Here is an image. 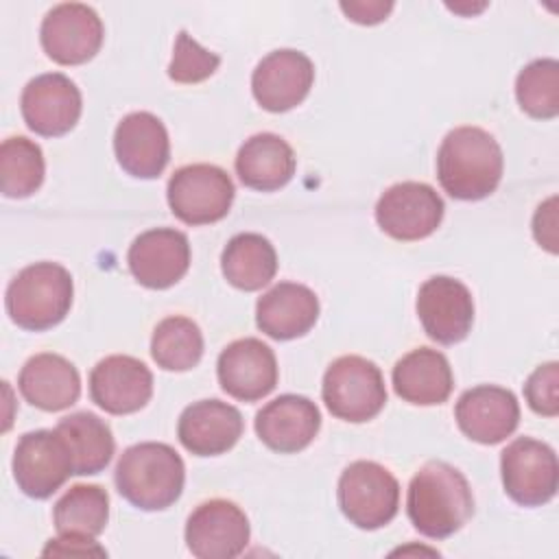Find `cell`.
<instances>
[{
	"mask_svg": "<svg viewBox=\"0 0 559 559\" xmlns=\"http://www.w3.org/2000/svg\"><path fill=\"white\" fill-rule=\"evenodd\" d=\"M504 157L491 133L480 127L452 129L437 153V177L441 188L459 201L489 197L502 179Z\"/></svg>",
	"mask_w": 559,
	"mask_h": 559,
	"instance_id": "cell-1",
	"label": "cell"
},
{
	"mask_svg": "<svg viewBox=\"0 0 559 559\" xmlns=\"http://www.w3.org/2000/svg\"><path fill=\"white\" fill-rule=\"evenodd\" d=\"M406 513L413 526L430 539L454 535L474 513L467 478L445 461H428L411 478Z\"/></svg>",
	"mask_w": 559,
	"mask_h": 559,
	"instance_id": "cell-2",
	"label": "cell"
},
{
	"mask_svg": "<svg viewBox=\"0 0 559 559\" xmlns=\"http://www.w3.org/2000/svg\"><path fill=\"white\" fill-rule=\"evenodd\" d=\"M120 496L142 511H162L183 491L186 465L168 443L144 441L127 448L114 472Z\"/></svg>",
	"mask_w": 559,
	"mask_h": 559,
	"instance_id": "cell-3",
	"label": "cell"
},
{
	"mask_svg": "<svg viewBox=\"0 0 559 559\" xmlns=\"http://www.w3.org/2000/svg\"><path fill=\"white\" fill-rule=\"evenodd\" d=\"M72 295L74 284L66 266L57 262H35L11 280L4 306L17 328L44 332L66 319Z\"/></svg>",
	"mask_w": 559,
	"mask_h": 559,
	"instance_id": "cell-4",
	"label": "cell"
},
{
	"mask_svg": "<svg viewBox=\"0 0 559 559\" xmlns=\"http://www.w3.org/2000/svg\"><path fill=\"white\" fill-rule=\"evenodd\" d=\"M321 395L334 417L352 424L373 419L386 404L380 367L354 354L336 358L325 369Z\"/></svg>",
	"mask_w": 559,
	"mask_h": 559,
	"instance_id": "cell-5",
	"label": "cell"
},
{
	"mask_svg": "<svg viewBox=\"0 0 559 559\" xmlns=\"http://www.w3.org/2000/svg\"><path fill=\"white\" fill-rule=\"evenodd\" d=\"M338 507L362 531H376L397 515L400 485L376 461H354L338 478Z\"/></svg>",
	"mask_w": 559,
	"mask_h": 559,
	"instance_id": "cell-6",
	"label": "cell"
},
{
	"mask_svg": "<svg viewBox=\"0 0 559 559\" xmlns=\"http://www.w3.org/2000/svg\"><path fill=\"white\" fill-rule=\"evenodd\" d=\"M231 177L214 164H190L173 173L166 197L186 225H210L227 216L234 201Z\"/></svg>",
	"mask_w": 559,
	"mask_h": 559,
	"instance_id": "cell-7",
	"label": "cell"
},
{
	"mask_svg": "<svg viewBox=\"0 0 559 559\" xmlns=\"http://www.w3.org/2000/svg\"><path fill=\"white\" fill-rule=\"evenodd\" d=\"M500 472L507 496L522 507H542L557 493L559 463L544 441L513 439L500 454Z\"/></svg>",
	"mask_w": 559,
	"mask_h": 559,
	"instance_id": "cell-8",
	"label": "cell"
},
{
	"mask_svg": "<svg viewBox=\"0 0 559 559\" xmlns=\"http://www.w3.org/2000/svg\"><path fill=\"white\" fill-rule=\"evenodd\" d=\"M72 474L70 448L57 430H35L20 437L13 452V478L28 498H50Z\"/></svg>",
	"mask_w": 559,
	"mask_h": 559,
	"instance_id": "cell-9",
	"label": "cell"
},
{
	"mask_svg": "<svg viewBox=\"0 0 559 559\" xmlns=\"http://www.w3.org/2000/svg\"><path fill=\"white\" fill-rule=\"evenodd\" d=\"M443 199L421 181H402L382 192L376 203V221L395 240L428 238L443 218Z\"/></svg>",
	"mask_w": 559,
	"mask_h": 559,
	"instance_id": "cell-10",
	"label": "cell"
},
{
	"mask_svg": "<svg viewBox=\"0 0 559 559\" xmlns=\"http://www.w3.org/2000/svg\"><path fill=\"white\" fill-rule=\"evenodd\" d=\"M103 22L98 13L81 2H61L41 20L39 39L44 52L61 66L90 61L103 44Z\"/></svg>",
	"mask_w": 559,
	"mask_h": 559,
	"instance_id": "cell-11",
	"label": "cell"
},
{
	"mask_svg": "<svg viewBox=\"0 0 559 559\" xmlns=\"http://www.w3.org/2000/svg\"><path fill=\"white\" fill-rule=\"evenodd\" d=\"M249 520L229 500H207L199 504L186 522L188 550L199 559H234L249 544Z\"/></svg>",
	"mask_w": 559,
	"mask_h": 559,
	"instance_id": "cell-12",
	"label": "cell"
},
{
	"mask_svg": "<svg viewBox=\"0 0 559 559\" xmlns=\"http://www.w3.org/2000/svg\"><path fill=\"white\" fill-rule=\"evenodd\" d=\"M20 109L31 131L44 138H57L74 129L81 118L83 100L72 79L61 72H48L26 83Z\"/></svg>",
	"mask_w": 559,
	"mask_h": 559,
	"instance_id": "cell-13",
	"label": "cell"
},
{
	"mask_svg": "<svg viewBox=\"0 0 559 559\" xmlns=\"http://www.w3.org/2000/svg\"><path fill=\"white\" fill-rule=\"evenodd\" d=\"M417 317L424 332L441 343H461L474 323V299L469 288L448 275H435L419 286Z\"/></svg>",
	"mask_w": 559,
	"mask_h": 559,
	"instance_id": "cell-14",
	"label": "cell"
},
{
	"mask_svg": "<svg viewBox=\"0 0 559 559\" xmlns=\"http://www.w3.org/2000/svg\"><path fill=\"white\" fill-rule=\"evenodd\" d=\"M129 271L146 288H170L190 266V242L183 231L155 227L142 231L127 253Z\"/></svg>",
	"mask_w": 559,
	"mask_h": 559,
	"instance_id": "cell-15",
	"label": "cell"
},
{
	"mask_svg": "<svg viewBox=\"0 0 559 559\" xmlns=\"http://www.w3.org/2000/svg\"><path fill=\"white\" fill-rule=\"evenodd\" d=\"M216 373L221 389L227 395L240 402H255L275 389L277 360L266 343L247 336L229 343L221 352Z\"/></svg>",
	"mask_w": 559,
	"mask_h": 559,
	"instance_id": "cell-16",
	"label": "cell"
},
{
	"mask_svg": "<svg viewBox=\"0 0 559 559\" xmlns=\"http://www.w3.org/2000/svg\"><path fill=\"white\" fill-rule=\"evenodd\" d=\"M314 81L312 61L293 48L269 52L251 74V90L260 107L280 114L297 107Z\"/></svg>",
	"mask_w": 559,
	"mask_h": 559,
	"instance_id": "cell-17",
	"label": "cell"
},
{
	"mask_svg": "<svg viewBox=\"0 0 559 559\" xmlns=\"http://www.w3.org/2000/svg\"><path fill=\"white\" fill-rule=\"evenodd\" d=\"M90 395L96 406L111 415L135 413L153 395V373L133 356H107L90 371Z\"/></svg>",
	"mask_w": 559,
	"mask_h": 559,
	"instance_id": "cell-18",
	"label": "cell"
},
{
	"mask_svg": "<svg viewBox=\"0 0 559 559\" xmlns=\"http://www.w3.org/2000/svg\"><path fill=\"white\" fill-rule=\"evenodd\" d=\"M454 417L465 437L483 445H496L515 432L520 404L509 389L480 384L459 397Z\"/></svg>",
	"mask_w": 559,
	"mask_h": 559,
	"instance_id": "cell-19",
	"label": "cell"
},
{
	"mask_svg": "<svg viewBox=\"0 0 559 559\" xmlns=\"http://www.w3.org/2000/svg\"><path fill=\"white\" fill-rule=\"evenodd\" d=\"M116 159L138 179H155L170 159V140L164 122L151 111L124 116L114 133Z\"/></svg>",
	"mask_w": 559,
	"mask_h": 559,
	"instance_id": "cell-20",
	"label": "cell"
},
{
	"mask_svg": "<svg viewBox=\"0 0 559 559\" xmlns=\"http://www.w3.org/2000/svg\"><path fill=\"white\" fill-rule=\"evenodd\" d=\"M321 428L317 404L304 395L284 393L262 406L255 415L260 441L280 454H295L312 443Z\"/></svg>",
	"mask_w": 559,
	"mask_h": 559,
	"instance_id": "cell-21",
	"label": "cell"
},
{
	"mask_svg": "<svg viewBox=\"0 0 559 559\" xmlns=\"http://www.w3.org/2000/svg\"><path fill=\"white\" fill-rule=\"evenodd\" d=\"M242 428V415L236 406L221 400H199L179 415L177 437L188 452L216 456L238 443Z\"/></svg>",
	"mask_w": 559,
	"mask_h": 559,
	"instance_id": "cell-22",
	"label": "cell"
},
{
	"mask_svg": "<svg viewBox=\"0 0 559 559\" xmlns=\"http://www.w3.org/2000/svg\"><path fill=\"white\" fill-rule=\"evenodd\" d=\"M319 319V299L317 295L295 282H280L266 290L255 304V323L258 328L275 338L290 341L310 332Z\"/></svg>",
	"mask_w": 559,
	"mask_h": 559,
	"instance_id": "cell-23",
	"label": "cell"
},
{
	"mask_svg": "<svg viewBox=\"0 0 559 559\" xmlns=\"http://www.w3.org/2000/svg\"><path fill=\"white\" fill-rule=\"evenodd\" d=\"M17 386L28 404L57 413L76 404L81 395V376L68 358L44 352L24 362Z\"/></svg>",
	"mask_w": 559,
	"mask_h": 559,
	"instance_id": "cell-24",
	"label": "cell"
},
{
	"mask_svg": "<svg viewBox=\"0 0 559 559\" xmlns=\"http://www.w3.org/2000/svg\"><path fill=\"white\" fill-rule=\"evenodd\" d=\"M395 393L417 406L443 404L454 386L448 358L432 347H417L402 356L393 367Z\"/></svg>",
	"mask_w": 559,
	"mask_h": 559,
	"instance_id": "cell-25",
	"label": "cell"
},
{
	"mask_svg": "<svg viewBox=\"0 0 559 559\" xmlns=\"http://www.w3.org/2000/svg\"><path fill=\"white\" fill-rule=\"evenodd\" d=\"M295 166L297 159L290 144L275 133L251 135L236 155L240 181L260 192H273L286 186L295 175Z\"/></svg>",
	"mask_w": 559,
	"mask_h": 559,
	"instance_id": "cell-26",
	"label": "cell"
},
{
	"mask_svg": "<svg viewBox=\"0 0 559 559\" xmlns=\"http://www.w3.org/2000/svg\"><path fill=\"white\" fill-rule=\"evenodd\" d=\"M221 269L225 280L240 290H260L277 271V253L262 234H236L223 249Z\"/></svg>",
	"mask_w": 559,
	"mask_h": 559,
	"instance_id": "cell-27",
	"label": "cell"
},
{
	"mask_svg": "<svg viewBox=\"0 0 559 559\" xmlns=\"http://www.w3.org/2000/svg\"><path fill=\"white\" fill-rule=\"evenodd\" d=\"M68 443L74 474L90 476L103 472L114 456V435L109 426L94 413L81 411L63 417L55 428Z\"/></svg>",
	"mask_w": 559,
	"mask_h": 559,
	"instance_id": "cell-28",
	"label": "cell"
},
{
	"mask_svg": "<svg viewBox=\"0 0 559 559\" xmlns=\"http://www.w3.org/2000/svg\"><path fill=\"white\" fill-rule=\"evenodd\" d=\"M109 520V496L100 485H74L55 504L52 522L59 535L98 537Z\"/></svg>",
	"mask_w": 559,
	"mask_h": 559,
	"instance_id": "cell-29",
	"label": "cell"
},
{
	"mask_svg": "<svg viewBox=\"0 0 559 559\" xmlns=\"http://www.w3.org/2000/svg\"><path fill=\"white\" fill-rule=\"evenodd\" d=\"M151 356L157 367L166 371H188L199 365L203 356V334L188 317L162 319L151 338Z\"/></svg>",
	"mask_w": 559,
	"mask_h": 559,
	"instance_id": "cell-30",
	"label": "cell"
},
{
	"mask_svg": "<svg viewBox=\"0 0 559 559\" xmlns=\"http://www.w3.org/2000/svg\"><path fill=\"white\" fill-rule=\"evenodd\" d=\"M46 164L39 144L24 135L7 138L0 146V190L9 199L31 197L44 181Z\"/></svg>",
	"mask_w": 559,
	"mask_h": 559,
	"instance_id": "cell-31",
	"label": "cell"
},
{
	"mask_svg": "<svg viewBox=\"0 0 559 559\" xmlns=\"http://www.w3.org/2000/svg\"><path fill=\"white\" fill-rule=\"evenodd\" d=\"M515 96L533 118H555L559 114V63L557 59H535L515 79Z\"/></svg>",
	"mask_w": 559,
	"mask_h": 559,
	"instance_id": "cell-32",
	"label": "cell"
},
{
	"mask_svg": "<svg viewBox=\"0 0 559 559\" xmlns=\"http://www.w3.org/2000/svg\"><path fill=\"white\" fill-rule=\"evenodd\" d=\"M218 63H221V57L216 52L205 50L194 37L181 31L175 41L168 76L175 83H201L216 72Z\"/></svg>",
	"mask_w": 559,
	"mask_h": 559,
	"instance_id": "cell-33",
	"label": "cell"
},
{
	"mask_svg": "<svg viewBox=\"0 0 559 559\" xmlns=\"http://www.w3.org/2000/svg\"><path fill=\"white\" fill-rule=\"evenodd\" d=\"M524 397L528 406L544 417H557L559 413V365H539L524 384Z\"/></svg>",
	"mask_w": 559,
	"mask_h": 559,
	"instance_id": "cell-34",
	"label": "cell"
},
{
	"mask_svg": "<svg viewBox=\"0 0 559 559\" xmlns=\"http://www.w3.org/2000/svg\"><path fill=\"white\" fill-rule=\"evenodd\" d=\"M44 557L50 555H61V557H105V548H100L94 537H76V535H61L57 539H50L46 548L41 550Z\"/></svg>",
	"mask_w": 559,
	"mask_h": 559,
	"instance_id": "cell-35",
	"label": "cell"
},
{
	"mask_svg": "<svg viewBox=\"0 0 559 559\" xmlns=\"http://www.w3.org/2000/svg\"><path fill=\"white\" fill-rule=\"evenodd\" d=\"M533 234L539 247L550 253L557 251V197L544 201L533 216Z\"/></svg>",
	"mask_w": 559,
	"mask_h": 559,
	"instance_id": "cell-36",
	"label": "cell"
},
{
	"mask_svg": "<svg viewBox=\"0 0 559 559\" xmlns=\"http://www.w3.org/2000/svg\"><path fill=\"white\" fill-rule=\"evenodd\" d=\"M341 9L358 24H378L389 15L393 2H341Z\"/></svg>",
	"mask_w": 559,
	"mask_h": 559,
	"instance_id": "cell-37",
	"label": "cell"
}]
</instances>
